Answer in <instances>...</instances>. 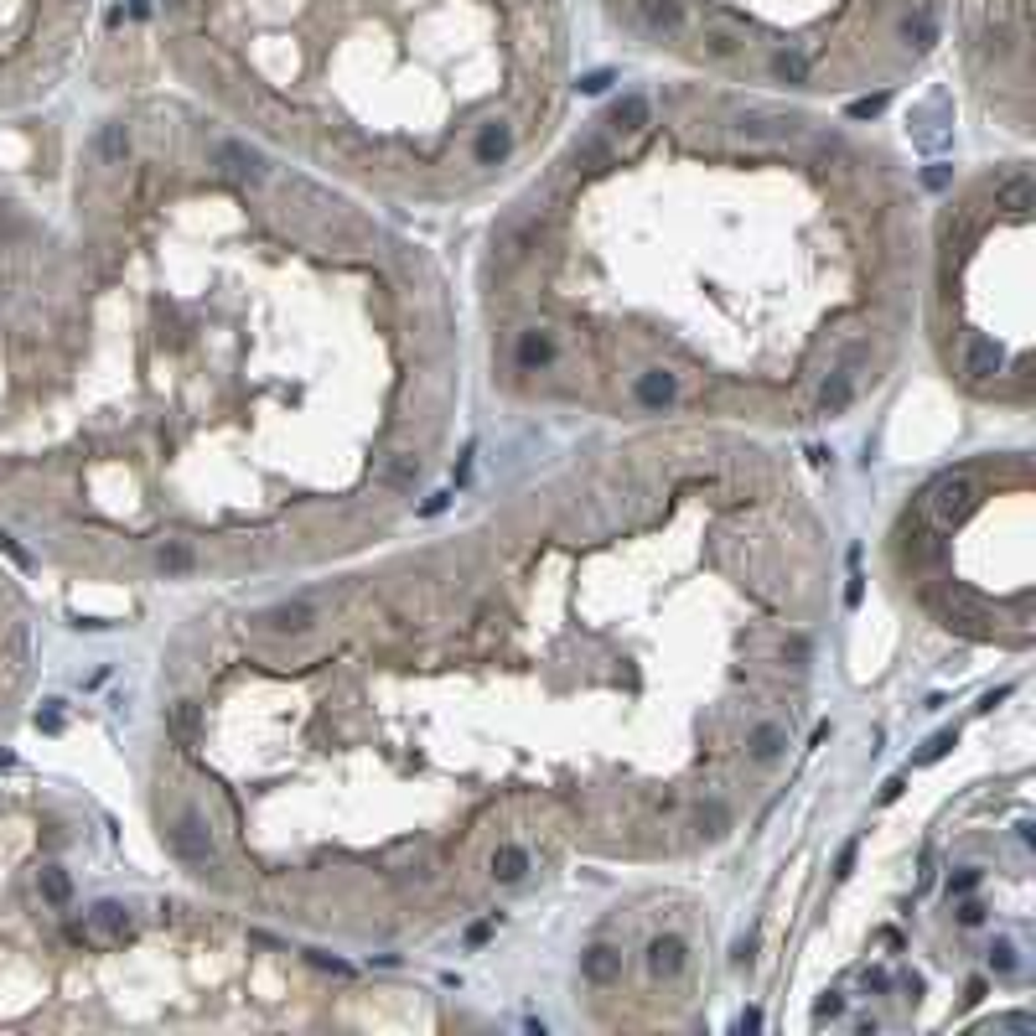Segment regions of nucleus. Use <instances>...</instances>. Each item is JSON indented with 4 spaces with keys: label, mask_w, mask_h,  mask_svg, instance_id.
I'll return each mask as SVG.
<instances>
[{
    "label": "nucleus",
    "mask_w": 1036,
    "mask_h": 1036,
    "mask_svg": "<svg viewBox=\"0 0 1036 1036\" xmlns=\"http://www.w3.org/2000/svg\"><path fill=\"white\" fill-rule=\"evenodd\" d=\"M166 845H172L176 861H187V865H207V861H213V834H207V824L197 819V813H182V819L166 829Z\"/></svg>",
    "instance_id": "f257e3e1"
},
{
    "label": "nucleus",
    "mask_w": 1036,
    "mask_h": 1036,
    "mask_svg": "<svg viewBox=\"0 0 1036 1036\" xmlns=\"http://www.w3.org/2000/svg\"><path fill=\"white\" fill-rule=\"evenodd\" d=\"M508 156H513V125L508 120L477 125V135H472V161H477V166H503Z\"/></svg>",
    "instance_id": "f03ea898"
},
{
    "label": "nucleus",
    "mask_w": 1036,
    "mask_h": 1036,
    "mask_svg": "<svg viewBox=\"0 0 1036 1036\" xmlns=\"http://www.w3.org/2000/svg\"><path fill=\"white\" fill-rule=\"evenodd\" d=\"M555 332H539V327H528V332L513 337V363L524 368V373H544V368L555 363Z\"/></svg>",
    "instance_id": "7ed1b4c3"
},
{
    "label": "nucleus",
    "mask_w": 1036,
    "mask_h": 1036,
    "mask_svg": "<svg viewBox=\"0 0 1036 1036\" xmlns=\"http://www.w3.org/2000/svg\"><path fill=\"white\" fill-rule=\"evenodd\" d=\"M969 503H974V482L964 477V472H958V477H943L938 487H933V513H938V518H964Z\"/></svg>",
    "instance_id": "20e7f679"
},
{
    "label": "nucleus",
    "mask_w": 1036,
    "mask_h": 1036,
    "mask_svg": "<svg viewBox=\"0 0 1036 1036\" xmlns=\"http://www.w3.org/2000/svg\"><path fill=\"white\" fill-rule=\"evenodd\" d=\"M685 964H689V958H685V938H674V933H669V938H654V948H648V969H654L658 979H679V974H685Z\"/></svg>",
    "instance_id": "39448f33"
},
{
    "label": "nucleus",
    "mask_w": 1036,
    "mask_h": 1036,
    "mask_svg": "<svg viewBox=\"0 0 1036 1036\" xmlns=\"http://www.w3.org/2000/svg\"><path fill=\"white\" fill-rule=\"evenodd\" d=\"M782 747H788V731H782L778 720H762V726H751L747 731V751L751 762H778Z\"/></svg>",
    "instance_id": "423d86ee"
},
{
    "label": "nucleus",
    "mask_w": 1036,
    "mask_h": 1036,
    "mask_svg": "<svg viewBox=\"0 0 1036 1036\" xmlns=\"http://www.w3.org/2000/svg\"><path fill=\"white\" fill-rule=\"evenodd\" d=\"M581 974H586L591 985H612V979H622V954L617 948H586V958H581Z\"/></svg>",
    "instance_id": "0eeeda50"
},
{
    "label": "nucleus",
    "mask_w": 1036,
    "mask_h": 1036,
    "mask_svg": "<svg viewBox=\"0 0 1036 1036\" xmlns=\"http://www.w3.org/2000/svg\"><path fill=\"white\" fill-rule=\"evenodd\" d=\"M850 394H855V373H850V368H834V373L824 379V389H819V410L840 414L850 404Z\"/></svg>",
    "instance_id": "6e6552de"
},
{
    "label": "nucleus",
    "mask_w": 1036,
    "mask_h": 1036,
    "mask_svg": "<svg viewBox=\"0 0 1036 1036\" xmlns=\"http://www.w3.org/2000/svg\"><path fill=\"white\" fill-rule=\"evenodd\" d=\"M89 927L104 933V938H130V907H120V902H99V907L89 912Z\"/></svg>",
    "instance_id": "1a4fd4ad"
},
{
    "label": "nucleus",
    "mask_w": 1036,
    "mask_h": 1036,
    "mask_svg": "<svg viewBox=\"0 0 1036 1036\" xmlns=\"http://www.w3.org/2000/svg\"><path fill=\"white\" fill-rule=\"evenodd\" d=\"M37 886H42V896H47L52 907H68V902H73V881H68V871H63V865H42Z\"/></svg>",
    "instance_id": "9d476101"
},
{
    "label": "nucleus",
    "mask_w": 1036,
    "mask_h": 1036,
    "mask_svg": "<svg viewBox=\"0 0 1036 1036\" xmlns=\"http://www.w3.org/2000/svg\"><path fill=\"white\" fill-rule=\"evenodd\" d=\"M612 125H622V130H643V125H648V99L627 94L617 110H612Z\"/></svg>",
    "instance_id": "9b49d317"
},
{
    "label": "nucleus",
    "mask_w": 1036,
    "mask_h": 1036,
    "mask_svg": "<svg viewBox=\"0 0 1036 1036\" xmlns=\"http://www.w3.org/2000/svg\"><path fill=\"white\" fill-rule=\"evenodd\" d=\"M130 151V130L125 125H104V135H99V156L110 161V166H120Z\"/></svg>",
    "instance_id": "f8f14e48"
},
{
    "label": "nucleus",
    "mask_w": 1036,
    "mask_h": 1036,
    "mask_svg": "<svg viewBox=\"0 0 1036 1036\" xmlns=\"http://www.w3.org/2000/svg\"><path fill=\"white\" fill-rule=\"evenodd\" d=\"M524 865H528V855H524V850H518V845H503V850L493 855V876L518 881V876H524Z\"/></svg>",
    "instance_id": "ddd939ff"
},
{
    "label": "nucleus",
    "mask_w": 1036,
    "mask_h": 1036,
    "mask_svg": "<svg viewBox=\"0 0 1036 1036\" xmlns=\"http://www.w3.org/2000/svg\"><path fill=\"white\" fill-rule=\"evenodd\" d=\"M156 560H161V570H187V565H192V549H187V544H166Z\"/></svg>",
    "instance_id": "4468645a"
},
{
    "label": "nucleus",
    "mask_w": 1036,
    "mask_h": 1036,
    "mask_svg": "<svg viewBox=\"0 0 1036 1036\" xmlns=\"http://www.w3.org/2000/svg\"><path fill=\"white\" fill-rule=\"evenodd\" d=\"M954 747V731H943V736H933V747L923 751V762H933V757H943V751Z\"/></svg>",
    "instance_id": "2eb2a0df"
},
{
    "label": "nucleus",
    "mask_w": 1036,
    "mask_h": 1036,
    "mask_svg": "<svg viewBox=\"0 0 1036 1036\" xmlns=\"http://www.w3.org/2000/svg\"><path fill=\"white\" fill-rule=\"evenodd\" d=\"M840 1010H845V1000H834V995H829V1000H819V1016H840Z\"/></svg>",
    "instance_id": "dca6fc26"
}]
</instances>
